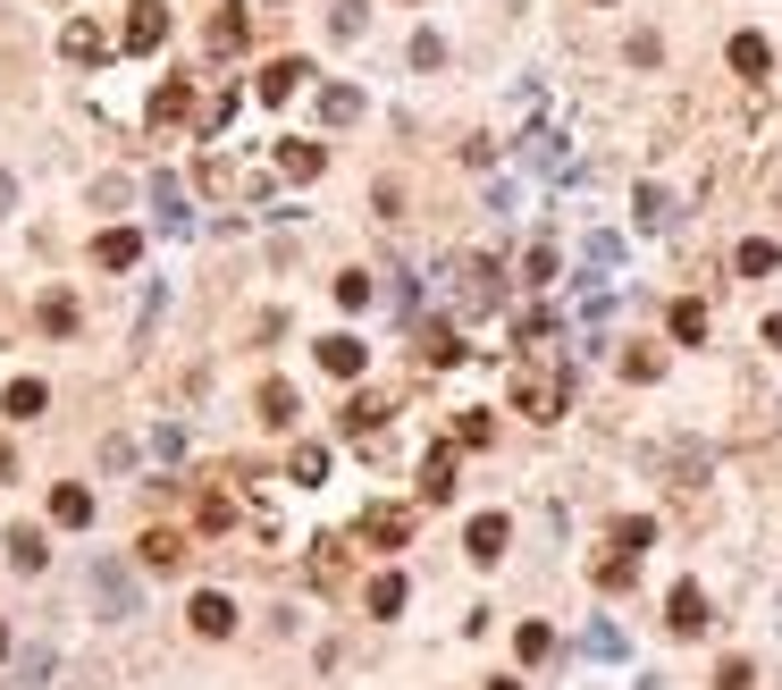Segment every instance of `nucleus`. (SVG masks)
<instances>
[{
	"instance_id": "obj_1",
	"label": "nucleus",
	"mask_w": 782,
	"mask_h": 690,
	"mask_svg": "<svg viewBox=\"0 0 782 690\" xmlns=\"http://www.w3.org/2000/svg\"><path fill=\"white\" fill-rule=\"evenodd\" d=\"M564 404H573L564 345H547V328L531 321V354H522V371H514V413H531V422H564Z\"/></svg>"
},
{
	"instance_id": "obj_2",
	"label": "nucleus",
	"mask_w": 782,
	"mask_h": 690,
	"mask_svg": "<svg viewBox=\"0 0 782 690\" xmlns=\"http://www.w3.org/2000/svg\"><path fill=\"white\" fill-rule=\"evenodd\" d=\"M160 42H169V9L160 0H135L127 9V51H160Z\"/></svg>"
},
{
	"instance_id": "obj_3",
	"label": "nucleus",
	"mask_w": 782,
	"mask_h": 690,
	"mask_svg": "<svg viewBox=\"0 0 782 690\" xmlns=\"http://www.w3.org/2000/svg\"><path fill=\"white\" fill-rule=\"evenodd\" d=\"M135 556L152 564V573H177V564H186L194 548H186V531H169V522H160V531H143V539H135Z\"/></svg>"
},
{
	"instance_id": "obj_4",
	"label": "nucleus",
	"mask_w": 782,
	"mask_h": 690,
	"mask_svg": "<svg viewBox=\"0 0 782 690\" xmlns=\"http://www.w3.org/2000/svg\"><path fill=\"white\" fill-rule=\"evenodd\" d=\"M463 548H472V564H496L505 548H514V522H505V514H479L472 531H463Z\"/></svg>"
},
{
	"instance_id": "obj_5",
	"label": "nucleus",
	"mask_w": 782,
	"mask_h": 690,
	"mask_svg": "<svg viewBox=\"0 0 782 690\" xmlns=\"http://www.w3.org/2000/svg\"><path fill=\"white\" fill-rule=\"evenodd\" d=\"M665 623H673L682 640H699V632H706V590H699V581H682V590L665 598Z\"/></svg>"
},
{
	"instance_id": "obj_6",
	"label": "nucleus",
	"mask_w": 782,
	"mask_h": 690,
	"mask_svg": "<svg viewBox=\"0 0 782 690\" xmlns=\"http://www.w3.org/2000/svg\"><path fill=\"white\" fill-rule=\"evenodd\" d=\"M455 480H463L455 446H429V463H420V497H429V505H446V497H455Z\"/></svg>"
},
{
	"instance_id": "obj_7",
	"label": "nucleus",
	"mask_w": 782,
	"mask_h": 690,
	"mask_svg": "<svg viewBox=\"0 0 782 690\" xmlns=\"http://www.w3.org/2000/svg\"><path fill=\"white\" fill-rule=\"evenodd\" d=\"M455 278H463V287H455L463 312H488L496 304V262H455Z\"/></svg>"
},
{
	"instance_id": "obj_8",
	"label": "nucleus",
	"mask_w": 782,
	"mask_h": 690,
	"mask_svg": "<svg viewBox=\"0 0 782 690\" xmlns=\"http://www.w3.org/2000/svg\"><path fill=\"white\" fill-rule=\"evenodd\" d=\"M363 363H370V345H363V337H345V328H337V337H320V371H337V379H363Z\"/></svg>"
},
{
	"instance_id": "obj_9",
	"label": "nucleus",
	"mask_w": 782,
	"mask_h": 690,
	"mask_svg": "<svg viewBox=\"0 0 782 690\" xmlns=\"http://www.w3.org/2000/svg\"><path fill=\"white\" fill-rule=\"evenodd\" d=\"M363 539H370V548H404V539H413V514H404V505H370Z\"/></svg>"
},
{
	"instance_id": "obj_10",
	"label": "nucleus",
	"mask_w": 782,
	"mask_h": 690,
	"mask_svg": "<svg viewBox=\"0 0 782 690\" xmlns=\"http://www.w3.org/2000/svg\"><path fill=\"white\" fill-rule=\"evenodd\" d=\"M93 262L101 269H135V262H143V236H135V228H101L93 236Z\"/></svg>"
},
{
	"instance_id": "obj_11",
	"label": "nucleus",
	"mask_w": 782,
	"mask_h": 690,
	"mask_svg": "<svg viewBox=\"0 0 782 690\" xmlns=\"http://www.w3.org/2000/svg\"><path fill=\"white\" fill-rule=\"evenodd\" d=\"M186 614H194V632H202V640H228V632H236V607H228L219 590H202Z\"/></svg>"
},
{
	"instance_id": "obj_12",
	"label": "nucleus",
	"mask_w": 782,
	"mask_h": 690,
	"mask_svg": "<svg viewBox=\"0 0 782 690\" xmlns=\"http://www.w3.org/2000/svg\"><path fill=\"white\" fill-rule=\"evenodd\" d=\"M186 118H194V85L169 77V85L152 93V127H186Z\"/></svg>"
},
{
	"instance_id": "obj_13",
	"label": "nucleus",
	"mask_w": 782,
	"mask_h": 690,
	"mask_svg": "<svg viewBox=\"0 0 782 690\" xmlns=\"http://www.w3.org/2000/svg\"><path fill=\"white\" fill-rule=\"evenodd\" d=\"M304 77H311L304 59H269V68H261V85H253V93H261V101H295V85H304Z\"/></svg>"
},
{
	"instance_id": "obj_14",
	"label": "nucleus",
	"mask_w": 782,
	"mask_h": 690,
	"mask_svg": "<svg viewBox=\"0 0 782 690\" xmlns=\"http://www.w3.org/2000/svg\"><path fill=\"white\" fill-rule=\"evenodd\" d=\"M420 363H438V371H455L463 363V337L446 321H420Z\"/></svg>"
},
{
	"instance_id": "obj_15",
	"label": "nucleus",
	"mask_w": 782,
	"mask_h": 690,
	"mask_svg": "<svg viewBox=\"0 0 782 690\" xmlns=\"http://www.w3.org/2000/svg\"><path fill=\"white\" fill-rule=\"evenodd\" d=\"M51 522L85 531V522H93V489H77V480H59V489H51Z\"/></svg>"
},
{
	"instance_id": "obj_16",
	"label": "nucleus",
	"mask_w": 782,
	"mask_h": 690,
	"mask_svg": "<svg viewBox=\"0 0 782 690\" xmlns=\"http://www.w3.org/2000/svg\"><path fill=\"white\" fill-rule=\"evenodd\" d=\"M42 404H51V387H42V379H9L0 413H9V422H42Z\"/></svg>"
},
{
	"instance_id": "obj_17",
	"label": "nucleus",
	"mask_w": 782,
	"mask_h": 690,
	"mask_svg": "<svg viewBox=\"0 0 782 690\" xmlns=\"http://www.w3.org/2000/svg\"><path fill=\"white\" fill-rule=\"evenodd\" d=\"M320 169H328V152H320V144H295V135L278 144V177H295V186H304V177H320Z\"/></svg>"
},
{
	"instance_id": "obj_18",
	"label": "nucleus",
	"mask_w": 782,
	"mask_h": 690,
	"mask_svg": "<svg viewBox=\"0 0 782 690\" xmlns=\"http://www.w3.org/2000/svg\"><path fill=\"white\" fill-rule=\"evenodd\" d=\"M732 269H741V278H774V269H782V245H774V236H749V245L732 253Z\"/></svg>"
},
{
	"instance_id": "obj_19",
	"label": "nucleus",
	"mask_w": 782,
	"mask_h": 690,
	"mask_svg": "<svg viewBox=\"0 0 782 690\" xmlns=\"http://www.w3.org/2000/svg\"><path fill=\"white\" fill-rule=\"evenodd\" d=\"M59 51H68V59H77V68H85V59H101V51H110V34H101L93 18H77V26H68V34H59Z\"/></svg>"
},
{
	"instance_id": "obj_20",
	"label": "nucleus",
	"mask_w": 782,
	"mask_h": 690,
	"mask_svg": "<svg viewBox=\"0 0 782 690\" xmlns=\"http://www.w3.org/2000/svg\"><path fill=\"white\" fill-rule=\"evenodd\" d=\"M202 186H210V194H261V177L236 169V160H202Z\"/></svg>"
},
{
	"instance_id": "obj_21",
	"label": "nucleus",
	"mask_w": 782,
	"mask_h": 690,
	"mask_svg": "<svg viewBox=\"0 0 782 690\" xmlns=\"http://www.w3.org/2000/svg\"><path fill=\"white\" fill-rule=\"evenodd\" d=\"M387 413H396V396H354V404H345V430H354V438H370Z\"/></svg>"
},
{
	"instance_id": "obj_22",
	"label": "nucleus",
	"mask_w": 782,
	"mask_h": 690,
	"mask_svg": "<svg viewBox=\"0 0 782 690\" xmlns=\"http://www.w3.org/2000/svg\"><path fill=\"white\" fill-rule=\"evenodd\" d=\"M295 413H304V404H295V387L269 379V387H261V422H269V430H295Z\"/></svg>"
},
{
	"instance_id": "obj_23",
	"label": "nucleus",
	"mask_w": 782,
	"mask_h": 690,
	"mask_svg": "<svg viewBox=\"0 0 782 690\" xmlns=\"http://www.w3.org/2000/svg\"><path fill=\"white\" fill-rule=\"evenodd\" d=\"M245 34H253V26L236 18V9H219V18H210V34H202V42H210V51H219V59H228V51H245Z\"/></svg>"
},
{
	"instance_id": "obj_24",
	"label": "nucleus",
	"mask_w": 782,
	"mask_h": 690,
	"mask_svg": "<svg viewBox=\"0 0 782 690\" xmlns=\"http://www.w3.org/2000/svg\"><path fill=\"white\" fill-rule=\"evenodd\" d=\"M34 321L51 328V337H68V328H77V295H68V287H51V295H42V312H34Z\"/></svg>"
},
{
	"instance_id": "obj_25",
	"label": "nucleus",
	"mask_w": 782,
	"mask_h": 690,
	"mask_svg": "<svg viewBox=\"0 0 782 690\" xmlns=\"http://www.w3.org/2000/svg\"><path fill=\"white\" fill-rule=\"evenodd\" d=\"M320 118H328V127H354V118H363V93H354V85H328V93H320Z\"/></svg>"
},
{
	"instance_id": "obj_26",
	"label": "nucleus",
	"mask_w": 782,
	"mask_h": 690,
	"mask_svg": "<svg viewBox=\"0 0 782 690\" xmlns=\"http://www.w3.org/2000/svg\"><path fill=\"white\" fill-rule=\"evenodd\" d=\"M732 68H741V77H765V68H774L765 34H732Z\"/></svg>"
},
{
	"instance_id": "obj_27",
	"label": "nucleus",
	"mask_w": 782,
	"mask_h": 690,
	"mask_svg": "<svg viewBox=\"0 0 782 690\" xmlns=\"http://www.w3.org/2000/svg\"><path fill=\"white\" fill-rule=\"evenodd\" d=\"M287 480L320 489V480H328V446H295V455H287Z\"/></svg>"
},
{
	"instance_id": "obj_28",
	"label": "nucleus",
	"mask_w": 782,
	"mask_h": 690,
	"mask_svg": "<svg viewBox=\"0 0 782 690\" xmlns=\"http://www.w3.org/2000/svg\"><path fill=\"white\" fill-rule=\"evenodd\" d=\"M522 287H555V245H547V236L522 253Z\"/></svg>"
},
{
	"instance_id": "obj_29",
	"label": "nucleus",
	"mask_w": 782,
	"mask_h": 690,
	"mask_svg": "<svg viewBox=\"0 0 782 690\" xmlns=\"http://www.w3.org/2000/svg\"><path fill=\"white\" fill-rule=\"evenodd\" d=\"M42 556H51L42 531H9V564H18V573H42Z\"/></svg>"
},
{
	"instance_id": "obj_30",
	"label": "nucleus",
	"mask_w": 782,
	"mask_h": 690,
	"mask_svg": "<svg viewBox=\"0 0 782 690\" xmlns=\"http://www.w3.org/2000/svg\"><path fill=\"white\" fill-rule=\"evenodd\" d=\"M631 573H640V556H631V548H606V556H597V590H623Z\"/></svg>"
},
{
	"instance_id": "obj_31",
	"label": "nucleus",
	"mask_w": 782,
	"mask_h": 690,
	"mask_svg": "<svg viewBox=\"0 0 782 690\" xmlns=\"http://www.w3.org/2000/svg\"><path fill=\"white\" fill-rule=\"evenodd\" d=\"M345 573V539H311V581H337Z\"/></svg>"
},
{
	"instance_id": "obj_32",
	"label": "nucleus",
	"mask_w": 782,
	"mask_h": 690,
	"mask_svg": "<svg viewBox=\"0 0 782 690\" xmlns=\"http://www.w3.org/2000/svg\"><path fill=\"white\" fill-rule=\"evenodd\" d=\"M673 337H682V345L706 337V304H699V295H690V304H673Z\"/></svg>"
},
{
	"instance_id": "obj_33",
	"label": "nucleus",
	"mask_w": 782,
	"mask_h": 690,
	"mask_svg": "<svg viewBox=\"0 0 782 690\" xmlns=\"http://www.w3.org/2000/svg\"><path fill=\"white\" fill-rule=\"evenodd\" d=\"M228 522H236V497L228 489H202V531H228Z\"/></svg>"
},
{
	"instance_id": "obj_34",
	"label": "nucleus",
	"mask_w": 782,
	"mask_h": 690,
	"mask_svg": "<svg viewBox=\"0 0 782 690\" xmlns=\"http://www.w3.org/2000/svg\"><path fill=\"white\" fill-rule=\"evenodd\" d=\"M404 607V573H379L370 581V614H396Z\"/></svg>"
},
{
	"instance_id": "obj_35",
	"label": "nucleus",
	"mask_w": 782,
	"mask_h": 690,
	"mask_svg": "<svg viewBox=\"0 0 782 690\" xmlns=\"http://www.w3.org/2000/svg\"><path fill=\"white\" fill-rule=\"evenodd\" d=\"M337 304L345 312H370V278H363V269H345V278H337Z\"/></svg>"
},
{
	"instance_id": "obj_36",
	"label": "nucleus",
	"mask_w": 782,
	"mask_h": 690,
	"mask_svg": "<svg viewBox=\"0 0 782 690\" xmlns=\"http://www.w3.org/2000/svg\"><path fill=\"white\" fill-rule=\"evenodd\" d=\"M614 548H631V556H640V548H656V522H614Z\"/></svg>"
},
{
	"instance_id": "obj_37",
	"label": "nucleus",
	"mask_w": 782,
	"mask_h": 690,
	"mask_svg": "<svg viewBox=\"0 0 782 690\" xmlns=\"http://www.w3.org/2000/svg\"><path fill=\"white\" fill-rule=\"evenodd\" d=\"M455 438H463V446H488V438H496V422H488V413H463Z\"/></svg>"
},
{
	"instance_id": "obj_38",
	"label": "nucleus",
	"mask_w": 782,
	"mask_h": 690,
	"mask_svg": "<svg viewBox=\"0 0 782 690\" xmlns=\"http://www.w3.org/2000/svg\"><path fill=\"white\" fill-rule=\"evenodd\" d=\"M715 690H758V666H749V657H732V666L715 673Z\"/></svg>"
},
{
	"instance_id": "obj_39",
	"label": "nucleus",
	"mask_w": 782,
	"mask_h": 690,
	"mask_svg": "<svg viewBox=\"0 0 782 690\" xmlns=\"http://www.w3.org/2000/svg\"><path fill=\"white\" fill-rule=\"evenodd\" d=\"M631 211H640V228H665V194L640 186V203H631Z\"/></svg>"
},
{
	"instance_id": "obj_40",
	"label": "nucleus",
	"mask_w": 782,
	"mask_h": 690,
	"mask_svg": "<svg viewBox=\"0 0 782 690\" xmlns=\"http://www.w3.org/2000/svg\"><path fill=\"white\" fill-rule=\"evenodd\" d=\"M765 345H782V312H774V321H765Z\"/></svg>"
},
{
	"instance_id": "obj_41",
	"label": "nucleus",
	"mask_w": 782,
	"mask_h": 690,
	"mask_svg": "<svg viewBox=\"0 0 782 690\" xmlns=\"http://www.w3.org/2000/svg\"><path fill=\"white\" fill-rule=\"evenodd\" d=\"M9 203H18V186H9V177H0V211H9Z\"/></svg>"
},
{
	"instance_id": "obj_42",
	"label": "nucleus",
	"mask_w": 782,
	"mask_h": 690,
	"mask_svg": "<svg viewBox=\"0 0 782 690\" xmlns=\"http://www.w3.org/2000/svg\"><path fill=\"white\" fill-rule=\"evenodd\" d=\"M0 657H9V623H0Z\"/></svg>"
},
{
	"instance_id": "obj_43",
	"label": "nucleus",
	"mask_w": 782,
	"mask_h": 690,
	"mask_svg": "<svg viewBox=\"0 0 782 690\" xmlns=\"http://www.w3.org/2000/svg\"><path fill=\"white\" fill-rule=\"evenodd\" d=\"M488 690H522V682H488Z\"/></svg>"
}]
</instances>
